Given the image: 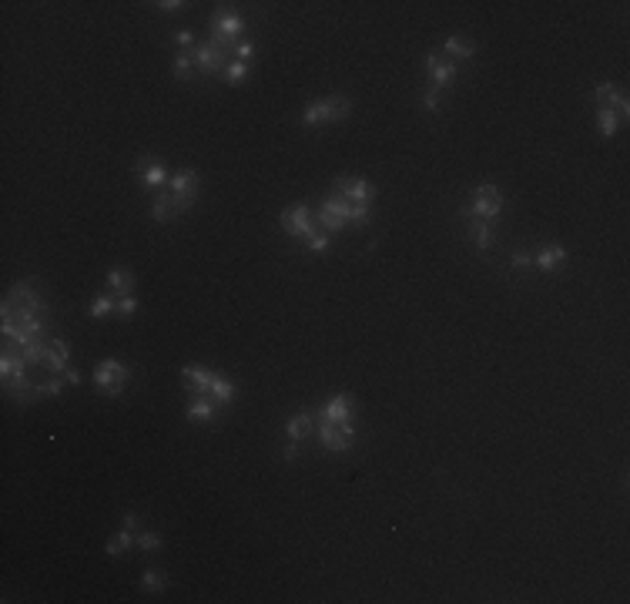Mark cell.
Returning a JSON list of instances; mask_svg holds the SVG:
<instances>
[{
  "label": "cell",
  "instance_id": "obj_1",
  "mask_svg": "<svg viewBox=\"0 0 630 604\" xmlns=\"http://www.w3.org/2000/svg\"><path fill=\"white\" fill-rule=\"evenodd\" d=\"M353 111L349 98H326V101H315L302 111V125H328V121H342L346 114Z\"/></svg>",
  "mask_w": 630,
  "mask_h": 604
},
{
  "label": "cell",
  "instance_id": "obj_2",
  "mask_svg": "<svg viewBox=\"0 0 630 604\" xmlns=\"http://www.w3.org/2000/svg\"><path fill=\"white\" fill-rule=\"evenodd\" d=\"M503 211V195H500V188L496 185H483L473 191V205L470 209H463V215H473L479 222H490V218H496Z\"/></svg>",
  "mask_w": 630,
  "mask_h": 604
},
{
  "label": "cell",
  "instance_id": "obj_3",
  "mask_svg": "<svg viewBox=\"0 0 630 604\" xmlns=\"http://www.w3.org/2000/svg\"><path fill=\"white\" fill-rule=\"evenodd\" d=\"M131 379V369L125 363H118V360H104L101 366L94 369V383H98V390L107 396H118L125 390V383Z\"/></svg>",
  "mask_w": 630,
  "mask_h": 604
},
{
  "label": "cell",
  "instance_id": "obj_4",
  "mask_svg": "<svg viewBox=\"0 0 630 604\" xmlns=\"http://www.w3.org/2000/svg\"><path fill=\"white\" fill-rule=\"evenodd\" d=\"M319 440H322V447L326 450L342 453V450H349L355 444V430H353V423H326V420H319Z\"/></svg>",
  "mask_w": 630,
  "mask_h": 604
},
{
  "label": "cell",
  "instance_id": "obj_5",
  "mask_svg": "<svg viewBox=\"0 0 630 604\" xmlns=\"http://www.w3.org/2000/svg\"><path fill=\"white\" fill-rule=\"evenodd\" d=\"M282 229L288 232L292 238H308L315 236V218L308 205H295V209H285L282 211Z\"/></svg>",
  "mask_w": 630,
  "mask_h": 604
},
{
  "label": "cell",
  "instance_id": "obj_6",
  "mask_svg": "<svg viewBox=\"0 0 630 604\" xmlns=\"http://www.w3.org/2000/svg\"><path fill=\"white\" fill-rule=\"evenodd\" d=\"M191 57H195V67L202 71L204 78H215V74H225V67L231 64V57H225L222 51H215L211 44H198Z\"/></svg>",
  "mask_w": 630,
  "mask_h": 604
},
{
  "label": "cell",
  "instance_id": "obj_7",
  "mask_svg": "<svg viewBox=\"0 0 630 604\" xmlns=\"http://www.w3.org/2000/svg\"><path fill=\"white\" fill-rule=\"evenodd\" d=\"M171 191H175V198H178V209L188 211L191 205H195V198H198V171L185 168L181 175H175V182H171Z\"/></svg>",
  "mask_w": 630,
  "mask_h": 604
},
{
  "label": "cell",
  "instance_id": "obj_8",
  "mask_svg": "<svg viewBox=\"0 0 630 604\" xmlns=\"http://www.w3.org/2000/svg\"><path fill=\"white\" fill-rule=\"evenodd\" d=\"M426 71H429V87L443 91L446 84H453L456 78V64L453 61H443V54H426Z\"/></svg>",
  "mask_w": 630,
  "mask_h": 604
},
{
  "label": "cell",
  "instance_id": "obj_9",
  "mask_svg": "<svg viewBox=\"0 0 630 604\" xmlns=\"http://www.w3.org/2000/svg\"><path fill=\"white\" fill-rule=\"evenodd\" d=\"M335 191H339V198H346V202H372V195H376V188L366 182V178H339V182H335Z\"/></svg>",
  "mask_w": 630,
  "mask_h": 604
},
{
  "label": "cell",
  "instance_id": "obj_10",
  "mask_svg": "<svg viewBox=\"0 0 630 604\" xmlns=\"http://www.w3.org/2000/svg\"><path fill=\"white\" fill-rule=\"evenodd\" d=\"M319 420H326V423H349V420H353V396H349V393L332 396L326 406H322Z\"/></svg>",
  "mask_w": 630,
  "mask_h": 604
},
{
  "label": "cell",
  "instance_id": "obj_11",
  "mask_svg": "<svg viewBox=\"0 0 630 604\" xmlns=\"http://www.w3.org/2000/svg\"><path fill=\"white\" fill-rule=\"evenodd\" d=\"M138 171H141V178H145V185L148 188H161V185L168 182V171H165V161L161 158H138Z\"/></svg>",
  "mask_w": 630,
  "mask_h": 604
},
{
  "label": "cell",
  "instance_id": "obj_12",
  "mask_svg": "<svg viewBox=\"0 0 630 604\" xmlns=\"http://www.w3.org/2000/svg\"><path fill=\"white\" fill-rule=\"evenodd\" d=\"M181 379H185V386H188L195 396H208L211 393L215 373H208V369H202V366H185L181 369Z\"/></svg>",
  "mask_w": 630,
  "mask_h": 604
},
{
  "label": "cell",
  "instance_id": "obj_13",
  "mask_svg": "<svg viewBox=\"0 0 630 604\" xmlns=\"http://www.w3.org/2000/svg\"><path fill=\"white\" fill-rule=\"evenodd\" d=\"M312 430H315V417L308 413V410H302V413H295L292 420L285 423V437L288 440H305V437H312Z\"/></svg>",
  "mask_w": 630,
  "mask_h": 604
},
{
  "label": "cell",
  "instance_id": "obj_14",
  "mask_svg": "<svg viewBox=\"0 0 630 604\" xmlns=\"http://www.w3.org/2000/svg\"><path fill=\"white\" fill-rule=\"evenodd\" d=\"M175 215H181V209H178V198H175V191L171 195H154V205H151V218L154 222H161V225H168Z\"/></svg>",
  "mask_w": 630,
  "mask_h": 604
},
{
  "label": "cell",
  "instance_id": "obj_15",
  "mask_svg": "<svg viewBox=\"0 0 630 604\" xmlns=\"http://www.w3.org/2000/svg\"><path fill=\"white\" fill-rule=\"evenodd\" d=\"M242 30H245V21L238 14H218L208 27V34H222V37H242Z\"/></svg>",
  "mask_w": 630,
  "mask_h": 604
},
{
  "label": "cell",
  "instance_id": "obj_16",
  "mask_svg": "<svg viewBox=\"0 0 630 604\" xmlns=\"http://www.w3.org/2000/svg\"><path fill=\"white\" fill-rule=\"evenodd\" d=\"M563 262H567V249H563V245H543L540 256H536V269H540V272H554V269H560Z\"/></svg>",
  "mask_w": 630,
  "mask_h": 604
},
{
  "label": "cell",
  "instance_id": "obj_17",
  "mask_svg": "<svg viewBox=\"0 0 630 604\" xmlns=\"http://www.w3.org/2000/svg\"><path fill=\"white\" fill-rule=\"evenodd\" d=\"M215 413H218V403L211 396H191L188 420H215Z\"/></svg>",
  "mask_w": 630,
  "mask_h": 604
},
{
  "label": "cell",
  "instance_id": "obj_18",
  "mask_svg": "<svg viewBox=\"0 0 630 604\" xmlns=\"http://www.w3.org/2000/svg\"><path fill=\"white\" fill-rule=\"evenodd\" d=\"M48 369L51 373H67V342L64 340H51L48 342Z\"/></svg>",
  "mask_w": 630,
  "mask_h": 604
},
{
  "label": "cell",
  "instance_id": "obj_19",
  "mask_svg": "<svg viewBox=\"0 0 630 604\" xmlns=\"http://www.w3.org/2000/svg\"><path fill=\"white\" fill-rule=\"evenodd\" d=\"M107 286H111L114 295H131V289H134V275H131L127 269H121V265H114V269L107 272Z\"/></svg>",
  "mask_w": 630,
  "mask_h": 604
},
{
  "label": "cell",
  "instance_id": "obj_20",
  "mask_svg": "<svg viewBox=\"0 0 630 604\" xmlns=\"http://www.w3.org/2000/svg\"><path fill=\"white\" fill-rule=\"evenodd\" d=\"M208 396H211L218 406H225V403L235 399V383H231L228 376H218V373H215V379H211V393Z\"/></svg>",
  "mask_w": 630,
  "mask_h": 604
},
{
  "label": "cell",
  "instance_id": "obj_21",
  "mask_svg": "<svg viewBox=\"0 0 630 604\" xmlns=\"http://www.w3.org/2000/svg\"><path fill=\"white\" fill-rule=\"evenodd\" d=\"M134 544H138V534H134V530H121V534H114V537H111V541H107V548H104V551L111 554V557H118V554H125V551H131V548H134Z\"/></svg>",
  "mask_w": 630,
  "mask_h": 604
},
{
  "label": "cell",
  "instance_id": "obj_22",
  "mask_svg": "<svg viewBox=\"0 0 630 604\" xmlns=\"http://www.w3.org/2000/svg\"><path fill=\"white\" fill-rule=\"evenodd\" d=\"M446 54H450V61H466V57H473L476 54V44H470V41H463V37H450L446 41Z\"/></svg>",
  "mask_w": 630,
  "mask_h": 604
},
{
  "label": "cell",
  "instance_id": "obj_23",
  "mask_svg": "<svg viewBox=\"0 0 630 604\" xmlns=\"http://www.w3.org/2000/svg\"><path fill=\"white\" fill-rule=\"evenodd\" d=\"M597 121H600V134H607V138H613L617 128H620V118H617L610 107H600V111H597Z\"/></svg>",
  "mask_w": 630,
  "mask_h": 604
},
{
  "label": "cell",
  "instance_id": "obj_24",
  "mask_svg": "<svg viewBox=\"0 0 630 604\" xmlns=\"http://www.w3.org/2000/svg\"><path fill=\"white\" fill-rule=\"evenodd\" d=\"M111 309H118V295H114V292H101V295L91 302V315H107Z\"/></svg>",
  "mask_w": 630,
  "mask_h": 604
},
{
  "label": "cell",
  "instance_id": "obj_25",
  "mask_svg": "<svg viewBox=\"0 0 630 604\" xmlns=\"http://www.w3.org/2000/svg\"><path fill=\"white\" fill-rule=\"evenodd\" d=\"M171 71H175V78L188 81L191 78V71H195V57H191V54H178L175 64H171Z\"/></svg>",
  "mask_w": 630,
  "mask_h": 604
},
{
  "label": "cell",
  "instance_id": "obj_26",
  "mask_svg": "<svg viewBox=\"0 0 630 604\" xmlns=\"http://www.w3.org/2000/svg\"><path fill=\"white\" fill-rule=\"evenodd\" d=\"M245 74H249V61H231L225 67V74L222 78L228 81V84H242L245 81Z\"/></svg>",
  "mask_w": 630,
  "mask_h": 604
},
{
  "label": "cell",
  "instance_id": "obj_27",
  "mask_svg": "<svg viewBox=\"0 0 630 604\" xmlns=\"http://www.w3.org/2000/svg\"><path fill=\"white\" fill-rule=\"evenodd\" d=\"M473 238H476L479 252H486V249H490V242H493V229H490V222H476V225H473Z\"/></svg>",
  "mask_w": 630,
  "mask_h": 604
},
{
  "label": "cell",
  "instance_id": "obj_28",
  "mask_svg": "<svg viewBox=\"0 0 630 604\" xmlns=\"http://www.w3.org/2000/svg\"><path fill=\"white\" fill-rule=\"evenodd\" d=\"M138 548L145 554H154L161 548V534H158V530H141V534H138Z\"/></svg>",
  "mask_w": 630,
  "mask_h": 604
},
{
  "label": "cell",
  "instance_id": "obj_29",
  "mask_svg": "<svg viewBox=\"0 0 630 604\" xmlns=\"http://www.w3.org/2000/svg\"><path fill=\"white\" fill-rule=\"evenodd\" d=\"M141 584H145V591H154V594H158V591H165V574H161V571H154V567H148Z\"/></svg>",
  "mask_w": 630,
  "mask_h": 604
},
{
  "label": "cell",
  "instance_id": "obj_30",
  "mask_svg": "<svg viewBox=\"0 0 630 604\" xmlns=\"http://www.w3.org/2000/svg\"><path fill=\"white\" fill-rule=\"evenodd\" d=\"M305 249L322 256V252L328 249V232H315V236H308V238H305Z\"/></svg>",
  "mask_w": 630,
  "mask_h": 604
},
{
  "label": "cell",
  "instance_id": "obj_31",
  "mask_svg": "<svg viewBox=\"0 0 630 604\" xmlns=\"http://www.w3.org/2000/svg\"><path fill=\"white\" fill-rule=\"evenodd\" d=\"M134 309H138V299H134V295H118V313L134 315Z\"/></svg>",
  "mask_w": 630,
  "mask_h": 604
},
{
  "label": "cell",
  "instance_id": "obj_32",
  "mask_svg": "<svg viewBox=\"0 0 630 604\" xmlns=\"http://www.w3.org/2000/svg\"><path fill=\"white\" fill-rule=\"evenodd\" d=\"M613 91H617V87H613V84H597V91H594V98H597V105H607V101H610V98H613Z\"/></svg>",
  "mask_w": 630,
  "mask_h": 604
},
{
  "label": "cell",
  "instance_id": "obj_33",
  "mask_svg": "<svg viewBox=\"0 0 630 604\" xmlns=\"http://www.w3.org/2000/svg\"><path fill=\"white\" fill-rule=\"evenodd\" d=\"M423 107H426V111H436V107H439V91H436V87H429V91H426Z\"/></svg>",
  "mask_w": 630,
  "mask_h": 604
},
{
  "label": "cell",
  "instance_id": "obj_34",
  "mask_svg": "<svg viewBox=\"0 0 630 604\" xmlns=\"http://www.w3.org/2000/svg\"><path fill=\"white\" fill-rule=\"evenodd\" d=\"M191 41H195V34H191V30H175V44L178 48H188Z\"/></svg>",
  "mask_w": 630,
  "mask_h": 604
},
{
  "label": "cell",
  "instance_id": "obj_35",
  "mask_svg": "<svg viewBox=\"0 0 630 604\" xmlns=\"http://www.w3.org/2000/svg\"><path fill=\"white\" fill-rule=\"evenodd\" d=\"M529 262H533V259H529L527 252H513V269H527Z\"/></svg>",
  "mask_w": 630,
  "mask_h": 604
},
{
  "label": "cell",
  "instance_id": "obj_36",
  "mask_svg": "<svg viewBox=\"0 0 630 604\" xmlns=\"http://www.w3.org/2000/svg\"><path fill=\"white\" fill-rule=\"evenodd\" d=\"M282 457H285V460H295V457H299V447H295V440H288V444H285Z\"/></svg>",
  "mask_w": 630,
  "mask_h": 604
},
{
  "label": "cell",
  "instance_id": "obj_37",
  "mask_svg": "<svg viewBox=\"0 0 630 604\" xmlns=\"http://www.w3.org/2000/svg\"><path fill=\"white\" fill-rule=\"evenodd\" d=\"M252 44H238V54H235V61H249V57H252Z\"/></svg>",
  "mask_w": 630,
  "mask_h": 604
},
{
  "label": "cell",
  "instance_id": "obj_38",
  "mask_svg": "<svg viewBox=\"0 0 630 604\" xmlns=\"http://www.w3.org/2000/svg\"><path fill=\"white\" fill-rule=\"evenodd\" d=\"M154 7H161V10H168V14H175L178 7H188V3H178V0H165V3H154Z\"/></svg>",
  "mask_w": 630,
  "mask_h": 604
},
{
  "label": "cell",
  "instance_id": "obj_39",
  "mask_svg": "<svg viewBox=\"0 0 630 604\" xmlns=\"http://www.w3.org/2000/svg\"><path fill=\"white\" fill-rule=\"evenodd\" d=\"M125 527L127 530H138V527H141V517H138V514H125Z\"/></svg>",
  "mask_w": 630,
  "mask_h": 604
},
{
  "label": "cell",
  "instance_id": "obj_40",
  "mask_svg": "<svg viewBox=\"0 0 630 604\" xmlns=\"http://www.w3.org/2000/svg\"><path fill=\"white\" fill-rule=\"evenodd\" d=\"M64 379H67V383H81V373H77V369H67V373H64Z\"/></svg>",
  "mask_w": 630,
  "mask_h": 604
}]
</instances>
